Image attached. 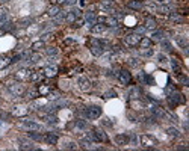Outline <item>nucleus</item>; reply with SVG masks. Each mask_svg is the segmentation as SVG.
Returning a JSON list of instances; mask_svg holds the SVG:
<instances>
[{
    "label": "nucleus",
    "mask_w": 189,
    "mask_h": 151,
    "mask_svg": "<svg viewBox=\"0 0 189 151\" xmlns=\"http://www.w3.org/2000/svg\"><path fill=\"white\" fill-rule=\"evenodd\" d=\"M102 107L100 106H88L85 110H83V113L86 118H89V120H97V118L102 116Z\"/></svg>",
    "instance_id": "obj_1"
},
{
    "label": "nucleus",
    "mask_w": 189,
    "mask_h": 151,
    "mask_svg": "<svg viewBox=\"0 0 189 151\" xmlns=\"http://www.w3.org/2000/svg\"><path fill=\"white\" fill-rule=\"evenodd\" d=\"M139 142H141V145L145 147V148H153L157 143V141L154 139L151 135H141L139 136Z\"/></svg>",
    "instance_id": "obj_2"
},
{
    "label": "nucleus",
    "mask_w": 189,
    "mask_h": 151,
    "mask_svg": "<svg viewBox=\"0 0 189 151\" xmlns=\"http://www.w3.org/2000/svg\"><path fill=\"white\" fill-rule=\"evenodd\" d=\"M20 127L24 128V130H29V132H39V130L43 128L39 124L33 122V121H29V120H24L21 124H20Z\"/></svg>",
    "instance_id": "obj_3"
},
{
    "label": "nucleus",
    "mask_w": 189,
    "mask_h": 151,
    "mask_svg": "<svg viewBox=\"0 0 189 151\" xmlns=\"http://www.w3.org/2000/svg\"><path fill=\"white\" fill-rule=\"evenodd\" d=\"M139 39H141V35L138 33H129L124 36V42L127 45H130V47H135V45L139 44Z\"/></svg>",
    "instance_id": "obj_4"
},
{
    "label": "nucleus",
    "mask_w": 189,
    "mask_h": 151,
    "mask_svg": "<svg viewBox=\"0 0 189 151\" xmlns=\"http://www.w3.org/2000/svg\"><path fill=\"white\" fill-rule=\"evenodd\" d=\"M117 76H118V80H120V83L123 85V86L129 85V83H130V80H132V76H130V73H129L127 70H121Z\"/></svg>",
    "instance_id": "obj_5"
},
{
    "label": "nucleus",
    "mask_w": 189,
    "mask_h": 151,
    "mask_svg": "<svg viewBox=\"0 0 189 151\" xmlns=\"http://www.w3.org/2000/svg\"><path fill=\"white\" fill-rule=\"evenodd\" d=\"M8 89H9V92H11V94H14V95H17V97H21V95L26 92L24 86H23V85H20V83L9 85V86H8Z\"/></svg>",
    "instance_id": "obj_6"
},
{
    "label": "nucleus",
    "mask_w": 189,
    "mask_h": 151,
    "mask_svg": "<svg viewBox=\"0 0 189 151\" xmlns=\"http://www.w3.org/2000/svg\"><path fill=\"white\" fill-rule=\"evenodd\" d=\"M113 142H115V145H118V147L127 145V142H129V135L118 133V135H115V137H113Z\"/></svg>",
    "instance_id": "obj_7"
},
{
    "label": "nucleus",
    "mask_w": 189,
    "mask_h": 151,
    "mask_svg": "<svg viewBox=\"0 0 189 151\" xmlns=\"http://www.w3.org/2000/svg\"><path fill=\"white\" fill-rule=\"evenodd\" d=\"M77 86H79L80 91H88V89L91 88V82L88 80L86 77L80 76V77H77Z\"/></svg>",
    "instance_id": "obj_8"
},
{
    "label": "nucleus",
    "mask_w": 189,
    "mask_h": 151,
    "mask_svg": "<svg viewBox=\"0 0 189 151\" xmlns=\"http://www.w3.org/2000/svg\"><path fill=\"white\" fill-rule=\"evenodd\" d=\"M43 141L47 142L49 145H56V143L59 142V137H58L56 133H45L43 136Z\"/></svg>",
    "instance_id": "obj_9"
},
{
    "label": "nucleus",
    "mask_w": 189,
    "mask_h": 151,
    "mask_svg": "<svg viewBox=\"0 0 189 151\" xmlns=\"http://www.w3.org/2000/svg\"><path fill=\"white\" fill-rule=\"evenodd\" d=\"M170 101H171V104H179V103H185V97L181 95L180 92H173L170 94Z\"/></svg>",
    "instance_id": "obj_10"
},
{
    "label": "nucleus",
    "mask_w": 189,
    "mask_h": 151,
    "mask_svg": "<svg viewBox=\"0 0 189 151\" xmlns=\"http://www.w3.org/2000/svg\"><path fill=\"white\" fill-rule=\"evenodd\" d=\"M127 98H130V100H138L141 98V89L138 86H133L127 91Z\"/></svg>",
    "instance_id": "obj_11"
},
{
    "label": "nucleus",
    "mask_w": 189,
    "mask_h": 151,
    "mask_svg": "<svg viewBox=\"0 0 189 151\" xmlns=\"http://www.w3.org/2000/svg\"><path fill=\"white\" fill-rule=\"evenodd\" d=\"M29 76H30V71L27 68H21L15 73V79L17 80H29Z\"/></svg>",
    "instance_id": "obj_12"
},
{
    "label": "nucleus",
    "mask_w": 189,
    "mask_h": 151,
    "mask_svg": "<svg viewBox=\"0 0 189 151\" xmlns=\"http://www.w3.org/2000/svg\"><path fill=\"white\" fill-rule=\"evenodd\" d=\"M60 147H62L64 150H76L77 142H74L73 139H62L60 141Z\"/></svg>",
    "instance_id": "obj_13"
},
{
    "label": "nucleus",
    "mask_w": 189,
    "mask_h": 151,
    "mask_svg": "<svg viewBox=\"0 0 189 151\" xmlns=\"http://www.w3.org/2000/svg\"><path fill=\"white\" fill-rule=\"evenodd\" d=\"M91 32H92L94 35L104 33V32H106V24H103V23H96L94 26H91Z\"/></svg>",
    "instance_id": "obj_14"
},
{
    "label": "nucleus",
    "mask_w": 189,
    "mask_h": 151,
    "mask_svg": "<svg viewBox=\"0 0 189 151\" xmlns=\"http://www.w3.org/2000/svg\"><path fill=\"white\" fill-rule=\"evenodd\" d=\"M94 136H96V139H97V141H100V142H107V141H109L107 135L103 132V130H100V128L94 130Z\"/></svg>",
    "instance_id": "obj_15"
},
{
    "label": "nucleus",
    "mask_w": 189,
    "mask_h": 151,
    "mask_svg": "<svg viewBox=\"0 0 189 151\" xmlns=\"http://www.w3.org/2000/svg\"><path fill=\"white\" fill-rule=\"evenodd\" d=\"M142 2L141 0H130L129 3H127V8L129 9H133V11H141L142 9Z\"/></svg>",
    "instance_id": "obj_16"
},
{
    "label": "nucleus",
    "mask_w": 189,
    "mask_h": 151,
    "mask_svg": "<svg viewBox=\"0 0 189 151\" xmlns=\"http://www.w3.org/2000/svg\"><path fill=\"white\" fill-rule=\"evenodd\" d=\"M91 53H92L94 56H103V47L100 45V42L91 45Z\"/></svg>",
    "instance_id": "obj_17"
},
{
    "label": "nucleus",
    "mask_w": 189,
    "mask_h": 151,
    "mask_svg": "<svg viewBox=\"0 0 189 151\" xmlns=\"http://www.w3.org/2000/svg\"><path fill=\"white\" fill-rule=\"evenodd\" d=\"M144 27L147 29V30H156V27H157V23H156V20L154 18H147L145 20V26Z\"/></svg>",
    "instance_id": "obj_18"
},
{
    "label": "nucleus",
    "mask_w": 189,
    "mask_h": 151,
    "mask_svg": "<svg viewBox=\"0 0 189 151\" xmlns=\"http://www.w3.org/2000/svg\"><path fill=\"white\" fill-rule=\"evenodd\" d=\"M85 21H86L88 24H91V26H94V24H96V23H97V15H96V14H94V12H92V11H89V12H88V14H86V17H85Z\"/></svg>",
    "instance_id": "obj_19"
},
{
    "label": "nucleus",
    "mask_w": 189,
    "mask_h": 151,
    "mask_svg": "<svg viewBox=\"0 0 189 151\" xmlns=\"http://www.w3.org/2000/svg\"><path fill=\"white\" fill-rule=\"evenodd\" d=\"M44 45H45V42L44 41H35V42H32V45H30V49H32V51H39L41 49H44Z\"/></svg>",
    "instance_id": "obj_20"
},
{
    "label": "nucleus",
    "mask_w": 189,
    "mask_h": 151,
    "mask_svg": "<svg viewBox=\"0 0 189 151\" xmlns=\"http://www.w3.org/2000/svg\"><path fill=\"white\" fill-rule=\"evenodd\" d=\"M104 24H107L109 27H117V26H118V20L115 17H106Z\"/></svg>",
    "instance_id": "obj_21"
},
{
    "label": "nucleus",
    "mask_w": 189,
    "mask_h": 151,
    "mask_svg": "<svg viewBox=\"0 0 189 151\" xmlns=\"http://www.w3.org/2000/svg\"><path fill=\"white\" fill-rule=\"evenodd\" d=\"M153 49L151 47H147V49H142L141 47V50H139V55L141 56H144V57H150V56H153Z\"/></svg>",
    "instance_id": "obj_22"
},
{
    "label": "nucleus",
    "mask_w": 189,
    "mask_h": 151,
    "mask_svg": "<svg viewBox=\"0 0 189 151\" xmlns=\"http://www.w3.org/2000/svg\"><path fill=\"white\" fill-rule=\"evenodd\" d=\"M43 73L47 76V77H53V76H56V73H58V70L55 68V67H45L44 68V71Z\"/></svg>",
    "instance_id": "obj_23"
},
{
    "label": "nucleus",
    "mask_w": 189,
    "mask_h": 151,
    "mask_svg": "<svg viewBox=\"0 0 189 151\" xmlns=\"http://www.w3.org/2000/svg\"><path fill=\"white\" fill-rule=\"evenodd\" d=\"M32 23H33V20H32L30 17H27V18H21V20H20L18 26H20V27H29Z\"/></svg>",
    "instance_id": "obj_24"
},
{
    "label": "nucleus",
    "mask_w": 189,
    "mask_h": 151,
    "mask_svg": "<svg viewBox=\"0 0 189 151\" xmlns=\"http://www.w3.org/2000/svg\"><path fill=\"white\" fill-rule=\"evenodd\" d=\"M127 64H129V67H132V68H138L141 65V61L138 57H129L127 59Z\"/></svg>",
    "instance_id": "obj_25"
},
{
    "label": "nucleus",
    "mask_w": 189,
    "mask_h": 151,
    "mask_svg": "<svg viewBox=\"0 0 189 151\" xmlns=\"http://www.w3.org/2000/svg\"><path fill=\"white\" fill-rule=\"evenodd\" d=\"M160 45H162V50L164 51H173V45L170 41H165V39H162L160 41Z\"/></svg>",
    "instance_id": "obj_26"
},
{
    "label": "nucleus",
    "mask_w": 189,
    "mask_h": 151,
    "mask_svg": "<svg viewBox=\"0 0 189 151\" xmlns=\"http://www.w3.org/2000/svg\"><path fill=\"white\" fill-rule=\"evenodd\" d=\"M164 36H165V32H162V30H154L153 35H151V38L156 39V41H162V39H164Z\"/></svg>",
    "instance_id": "obj_27"
},
{
    "label": "nucleus",
    "mask_w": 189,
    "mask_h": 151,
    "mask_svg": "<svg viewBox=\"0 0 189 151\" xmlns=\"http://www.w3.org/2000/svg\"><path fill=\"white\" fill-rule=\"evenodd\" d=\"M139 45H141L142 49L151 47V39H150V38H141V39H139Z\"/></svg>",
    "instance_id": "obj_28"
},
{
    "label": "nucleus",
    "mask_w": 189,
    "mask_h": 151,
    "mask_svg": "<svg viewBox=\"0 0 189 151\" xmlns=\"http://www.w3.org/2000/svg\"><path fill=\"white\" fill-rule=\"evenodd\" d=\"M45 53H47V56L55 57V56H58V53H59V49H56V47H49V49H45Z\"/></svg>",
    "instance_id": "obj_29"
},
{
    "label": "nucleus",
    "mask_w": 189,
    "mask_h": 151,
    "mask_svg": "<svg viewBox=\"0 0 189 151\" xmlns=\"http://www.w3.org/2000/svg\"><path fill=\"white\" fill-rule=\"evenodd\" d=\"M166 133H168V136H171V137H179L180 136L179 128H175V127H170L166 130Z\"/></svg>",
    "instance_id": "obj_30"
},
{
    "label": "nucleus",
    "mask_w": 189,
    "mask_h": 151,
    "mask_svg": "<svg viewBox=\"0 0 189 151\" xmlns=\"http://www.w3.org/2000/svg\"><path fill=\"white\" fill-rule=\"evenodd\" d=\"M59 12H60L59 6H52V8L49 9V15H50V17H53V18H55L56 15H59Z\"/></svg>",
    "instance_id": "obj_31"
},
{
    "label": "nucleus",
    "mask_w": 189,
    "mask_h": 151,
    "mask_svg": "<svg viewBox=\"0 0 189 151\" xmlns=\"http://www.w3.org/2000/svg\"><path fill=\"white\" fill-rule=\"evenodd\" d=\"M41 79H43L41 73H30V76H29V80L30 82H38V80H41Z\"/></svg>",
    "instance_id": "obj_32"
},
{
    "label": "nucleus",
    "mask_w": 189,
    "mask_h": 151,
    "mask_svg": "<svg viewBox=\"0 0 189 151\" xmlns=\"http://www.w3.org/2000/svg\"><path fill=\"white\" fill-rule=\"evenodd\" d=\"M175 41H177V44L180 45V47H183V49L188 45V41H186L185 36H175Z\"/></svg>",
    "instance_id": "obj_33"
},
{
    "label": "nucleus",
    "mask_w": 189,
    "mask_h": 151,
    "mask_svg": "<svg viewBox=\"0 0 189 151\" xmlns=\"http://www.w3.org/2000/svg\"><path fill=\"white\" fill-rule=\"evenodd\" d=\"M29 61H30L32 64H36V62L41 61V55H39L38 51H35V53H32V55H30V59H29Z\"/></svg>",
    "instance_id": "obj_34"
},
{
    "label": "nucleus",
    "mask_w": 189,
    "mask_h": 151,
    "mask_svg": "<svg viewBox=\"0 0 189 151\" xmlns=\"http://www.w3.org/2000/svg\"><path fill=\"white\" fill-rule=\"evenodd\" d=\"M44 118L47 120V122H49V124H58V121H59V120H58V116L52 115V113H50V115H45Z\"/></svg>",
    "instance_id": "obj_35"
},
{
    "label": "nucleus",
    "mask_w": 189,
    "mask_h": 151,
    "mask_svg": "<svg viewBox=\"0 0 189 151\" xmlns=\"http://www.w3.org/2000/svg\"><path fill=\"white\" fill-rule=\"evenodd\" d=\"M157 9V12H159V14H170V12H171V8H170V6H159V8H156Z\"/></svg>",
    "instance_id": "obj_36"
},
{
    "label": "nucleus",
    "mask_w": 189,
    "mask_h": 151,
    "mask_svg": "<svg viewBox=\"0 0 189 151\" xmlns=\"http://www.w3.org/2000/svg\"><path fill=\"white\" fill-rule=\"evenodd\" d=\"M117 97V92L113 89H109V91H106L104 92V95H103V98H106V100H109V98H115Z\"/></svg>",
    "instance_id": "obj_37"
},
{
    "label": "nucleus",
    "mask_w": 189,
    "mask_h": 151,
    "mask_svg": "<svg viewBox=\"0 0 189 151\" xmlns=\"http://www.w3.org/2000/svg\"><path fill=\"white\" fill-rule=\"evenodd\" d=\"M20 150H35V147H33V143H30V142H23L21 141Z\"/></svg>",
    "instance_id": "obj_38"
},
{
    "label": "nucleus",
    "mask_w": 189,
    "mask_h": 151,
    "mask_svg": "<svg viewBox=\"0 0 189 151\" xmlns=\"http://www.w3.org/2000/svg\"><path fill=\"white\" fill-rule=\"evenodd\" d=\"M14 113H15V115H26V113H27V109L23 107V106H18V107H15Z\"/></svg>",
    "instance_id": "obj_39"
},
{
    "label": "nucleus",
    "mask_w": 189,
    "mask_h": 151,
    "mask_svg": "<svg viewBox=\"0 0 189 151\" xmlns=\"http://www.w3.org/2000/svg\"><path fill=\"white\" fill-rule=\"evenodd\" d=\"M170 18L173 20V21H175V23H181V21H183V18H181L179 14H175V12H173V14H170Z\"/></svg>",
    "instance_id": "obj_40"
},
{
    "label": "nucleus",
    "mask_w": 189,
    "mask_h": 151,
    "mask_svg": "<svg viewBox=\"0 0 189 151\" xmlns=\"http://www.w3.org/2000/svg\"><path fill=\"white\" fill-rule=\"evenodd\" d=\"M74 126H76L77 128H86V121H83V120H77V121H74Z\"/></svg>",
    "instance_id": "obj_41"
},
{
    "label": "nucleus",
    "mask_w": 189,
    "mask_h": 151,
    "mask_svg": "<svg viewBox=\"0 0 189 151\" xmlns=\"http://www.w3.org/2000/svg\"><path fill=\"white\" fill-rule=\"evenodd\" d=\"M76 15H74L73 14V12H68V14H67L65 15V21H68V23H74V21H76Z\"/></svg>",
    "instance_id": "obj_42"
},
{
    "label": "nucleus",
    "mask_w": 189,
    "mask_h": 151,
    "mask_svg": "<svg viewBox=\"0 0 189 151\" xmlns=\"http://www.w3.org/2000/svg\"><path fill=\"white\" fill-rule=\"evenodd\" d=\"M27 135H29V137H30V139H33V141H43V136H41V135H38V133L29 132Z\"/></svg>",
    "instance_id": "obj_43"
},
{
    "label": "nucleus",
    "mask_w": 189,
    "mask_h": 151,
    "mask_svg": "<svg viewBox=\"0 0 189 151\" xmlns=\"http://www.w3.org/2000/svg\"><path fill=\"white\" fill-rule=\"evenodd\" d=\"M30 55H32V51H23V53L21 55H20V57H21V61H29V59H30Z\"/></svg>",
    "instance_id": "obj_44"
},
{
    "label": "nucleus",
    "mask_w": 189,
    "mask_h": 151,
    "mask_svg": "<svg viewBox=\"0 0 189 151\" xmlns=\"http://www.w3.org/2000/svg\"><path fill=\"white\" fill-rule=\"evenodd\" d=\"M52 36H53V35L50 33V32H47V33H43V35H41V41H44V42H45V41H49V39H50Z\"/></svg>",
    "instance_id": "obj_45"
},
{
    "label": "nucleus",
    "mask_w": 189,
    "mask_h": 151,
    "mask_svg": "<svg viewBox=\"0 0 189 151\" xmlns=\"http://www.w3.org/2000/svg\"><path fill=\"white\" fill-rule=\"evenodd\" d=\"M83 23H85L83 18H76V21H74V26H76V27H80V26H83Z\"/></svg>",
    "instance_id": "obj_46"
},
{
    "label": "nucleus",
    "mask_w": 189,
    "mask_h": 151,
    "mask_svg": "<svg viewBox=\"0 0 189 151\" xmlns=\"http://www.w3.org/2000/svg\"><path fill=\"white\" fill-rule=\"evenodd\" d=\"M38 97V91H29V92H27V98H32V100H33V98H36Z\"/></svg>",
    "instance_id": "obj_47"
},
{
    "label": "nucleus",
    "mask_w": 189,
    "mask_h": 151,
    "mask_svg": "<svg viewBox=\"0 0 189 151\" xmlns=\"http://www.w3.org/2000/svg\"><path fill=\"white\" fill-rule=\"evenodd\" d=\"M145 30H147V29L144 27V26H138V27H136V32H135V33H138V35H142Z\"/></svg>",
    "instance_id": "obj_48"
},
{
    "label": "nucleus",
    "mask_w": 189,
    "mask_h": 151,
    "mask_svg": "<svg viewBox=\"0 0 189 151\" xmlns=\"http://www.w3.org/2000/svg\"><path fill=\"white\" fill-rule=\"evenodd\" d=\"M157 61L164 64V62H166V57H165L164 55H157Z\"/></svg>",
    "instance_id": "obj_49"
},
{
    "label": "nucleus",
    "mask_w": 189,
    "mask_h": 151,
    "mask_svg": "<svg viewBox=\"0 0 189 151\" xmlns=\"http://www.w3.org/2000/svg\"><path fill=\"white\" fill-rule=\"evenodd\" d=\"M71 12H73V14L76 15V17H80V15H82V11H80V9H73Z\"/></svg>",
    "instance_id": "obj_50"
},
{
    "label": "nucleus",
    "mask_w": 189,
    "mask_h": 151,
    "mask_svg": "<svg viewBox=\"0 0 189 151\" xmlns=\"http://www.w3.org/2000/svg\"><path fill=\"white\" fill-rule=\"evenodd\" d=\"M175 150H188V147L185 145V143H180V145L175 147Z\"/></svg>",
    "instance_id": "obj_51"
},
{
    "label": "nucleus",
    "mask_w": 189,
    "mask_h": 151,
    "mask_svg": "<svg viewBox=\"0 0 189 151\" xmlns=\"http://www.w3.org/2000/svg\"><path fill=\"white\" fill-rule=\"evenodd\" d=\"M65 44H67V45H71V44H74V39H71V38L65 39Z\"/></svg>",
    "instance_id": "obj_52"
},
{
    "label": "nucleus",
    "mask_w": 189,
    "mask_h": 151,
    "mask_svg": "<svg viewBox=\"0 0 189 151\" xmlns=\"http://www.w3.org/2000/svg\"><path fill=\"white\" fill-rule=\"evenodd\" d=\"M53 2H55L56 5H62V3H65L67 0H53Z\"/></svg>",
    "instance_id": "obj_53"
},
{
    "label": "nucleus",
    "mask_w": 189,
    "mask_h": 151,
    "mask_svg": "<svg viewBox=\"0 0 189 151\" xmlns=\"http://www.w3.org/2000/svg\"><path fill=\"white\" fill-rule=\"evenodd\" d=\"M74 3H76V0H67L65 2V5H74Z\"/></svg>",
    "instance_id": "obj_54"
},
{
    "label": "nucleus",
    "mask_w": 189,
    "mask_h": 151,
    "mask_svg": "<svg viewBox=\"0 0 189 151\" xmlns=\"http://www.w3.org/2000/svg\"><path fill=\"white\" fill-rule=\"evenodd\" d=\"M157 2H162V3H165V2H168V0H157Z\"/></svg>",
    "instance_id": "obj_55"
},
{
    "label": "nucleus",
    "mask_w": 189,
    "mask_h": 151,
    "mask_svg": "<svg viewBox=\"0 0 189 151\" xmlns=\"http://www.w3.org/2000/svg\"><path fill=\"white\" fill-rule=\"evenodd\" d=\"M0 2H2V3H6V2H9V0H0Z\"/></svg>",
    "instance_id": "obj_56"
}]
</instances>
